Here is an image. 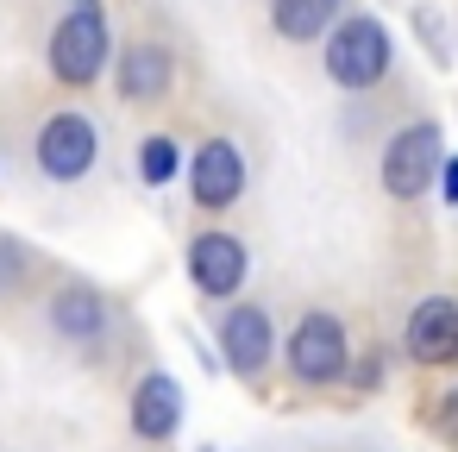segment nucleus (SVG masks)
Listing matches in <instances>:
<instances>
[{"label":"nucleus","mask_w":458,"mask_h":452,"mask_svg":"<svg viewBox=\"0 0 458 452\" xmlns=\"http://www.w3.org/2000/svg\"><path fill=\"white\" fill-rule=\"evenodd\" d=\"M76 7H101V0H76Z\"/></svg>","instance_id":"nucleus-17"},{"label":"nucleus","mask_w":458,"mask_h":452,"mask_svg":"<svg viewBox=\"0 0 458 452\" xmlns=\"http://www.w3.org/2000/svg\"><path fill=\"white\" fill-rule=\"evenodd\" d=\"M283 364H289V377L308 383V389L339 383V377L352 371V333H345V320L327 314V308L301 314L295 333H289V345H283Z\"/></svg>","instance_id":"nucleus-3"},{"label":"nucleus","mask_w":458,"mask_h":452,"mask_svg":"<svg viewBox=\"0 0 458 452\" xmlns=\"http://www.w3.org/2000/svg\"><path fill=\"white\" fill-rule=\"evenodd\" d=\"M270 352H276V333H270V314L258 302H239L220 314V358L233 377H258L270 364Z\"/></svg>","instance_id":"nucleus-8"},{"label":"nucleus","mask_w":458,"mask_h":452,"mask_svg":"<svg viewBox=\"0 0 458 452\" xmlns=\"http://www.w3.org/2000/svg\"><path fill=\"white\" fill-rule=\"evenodd\" d=\"M114 82H120V101L151 107V101H164V95H170V82H176V57H170L164 45H126V51H120V70H114Z\"/></svg>","instance_id":"nucleus-10"},{"label":"nucleus","mask_w":458,"mask_h":452,"mask_svg":"<svg viewBox=\"0 0 458 452\" xmlns=\"http://www.w3.org/2000/svg\"><path fill=\"white\" fill-rule=\"evenodd\" d=\"M245 277H251V252H245V239H233V233H195V239H189V283H195L208 302L239 295Z\"/></svg>","instance_id":"nucleus-7"},{"label":"nucleus","mask_w":458,"mask_h":452,"mask_svg":"<svg viewBox=\"0 0 458 452\" xmlns=\"http://www.w3.org/2000/svg\"><path fill=\"white\" fill-rule=\"evenodd\" d=\"M439 189H445V208H458V158H445V170H439Z\"/></svg>","instance_id":"nucleus-15"},{"label":"nucleus","mask_w":458,"mask_h":452,"mask_svg":"<svg viewBox=\"0 0 458 452\" xmlns=\"http://www.w3.org/2000/svg\"><path fill=\"white\" fill-rule=\"evenodd\" d=\"M45 57H51V76H57L64 89H89V82H101V70H107V57H114L107 13H101V7H70V13L51 26Z\"/></svg>","instance_id":"nucleus-2"},{"label":"nucleus","mask_w":458,"mask_h":452,"mask_svg":"<svg viewBox=\"0 0 458 452\" xmlns=\"http://www.w3.org/2000/svg\"><path fill=\"white\" fill-rule=\"evenodd\" d=\"M182 176H189V195H195V208H208V214H226V208L245 195V151H239L233 139H201Z\"/></svg>","instance_id":"nucleus-6"},{"label":"nucleus","mask_w":458,"mask_h":452,"mask_svg":"<svg viewBox=\"0 0 458 452\" xmlns=\"http://www.w3.org/2000/svg\"><path fill=\"white\" fill-rule=\"evenodd\" d=\"M389 57H395L389 26L370 20V13H352V20H339V26L327 32V76H333V89H345V95L377 89V82L389 76Z\"/></svg>","instance_id":"nucleus-1"},{"label":"nucleus","mask_w":458,"mask_h":452,"mask_svg":"<svg viewBox=\"0 0 458 452\" xmlns=\"http://www.w3.org/2000/svg\"><path fill=\"white\" fill-rule=\"evenodd\" d=\"M176 170H189V158H182V145L176 139H164V132H151L145 145H139V183H151V189H164Z\"/></svg>","instance_id":"nucleus-14"},{"label":"nucleus","mask_w":458,"mask_h":452,"mask_svg":"<svg viewBox=\"0 0 458 452\" xmlns=\"http://www.w3.org/2000/svg\"><path fill=\"white\" fill-rule=\"evenodd\" d=\"M270 26L289 45H308V38L339 26V0H270Z\"/></svg>","instance_id":"nucleus-13"},{"label":"nucleus","mask_w":458,"mask_h":452,"mask_svg":"<svg viewBox=\"0 0 458 452\" xmlns=\"http://www.w3.org/2000/svg\"><path fill=\"white\" fill-rule=\"evenodd\" d=\"M439 170H445V139H439L433 120L402 126V132L383 145V164H377V176H383V189H389L395 201H420V195L439 183Z\"/></svg>","instance_id":"nucleus-4"},{"label":"nucleus","mask_w":458,"mask_h":452,"mask_svg":"<svg viewBox=\"0 0 458 452\" xmlns=\"http://www.w3.org/2000/svg\"><path fill=\"white\" fill-rule=\"evenodd\" d=\"M402 345H408L414 364H458V295H427V302H414Z\"/></svg>","instance_id":"nucleus-9"},{"label":"nucleus","mask_w":458,"mask_h":452,"mask_svg":"<svg viewBox=\"0 0 458 452\" xmlns=\"http://www.w3.org/2000/svg\"><path fill=\"white\" fill-rule=\"evenodd\" d=\"M38 170L51 183H82L95 164H101V126L89 114H51L38 126V145H32Z\"/></svg>","instance_id":"nucleus-5"},{"label":"nucleus","mask_w":458,"mask_h":452,"mask_svg":"<svg viewBox=\"0 0 458 452\" xmlns=\"http://www.w3.org/2000/svg\"><path fill=\"white\" fill-rule=\"evenodd\" d=\"M439 421H445V427H452V433H458V396H452V408H445V414H439Z\"/></svg>","instance_id":"nucleus-16"},{"label":"nucleus","mask_w":458,"mask_h":452,"mask_svg":"<svg viewBox=\"0 0 458 452\" xmlns=\"http://www.w3.org/2000/svg\"><path fill=\"white\" fill-rule=\"evenodd\" d=\"M51 327L70 339V345H95L107 333V295L95 283H64L51 295Z\"/></svg>","instance_id":"nucleus-12"},{"label":"nucleus","mask_w":458,"mask_h":452,"mask_svg":"<svg viewBox=\"0 0 458 452\" xmlns=\"http://www.w3.org/2000/svg\"><path fill=\"white\" fill-rule=\"evenodd\" d=\"M182 427V383L170 371H145L132 383V433L139 439H170Z\"/></svg>","instance_id":"nucleus-11"}]
</instances>
